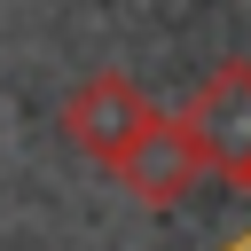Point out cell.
<instances>
[{
  "label": "cell",
  "mask_w": 251,
  "mask_h": 251,
  "mask_svg": "<svg viewBox=\"0 0 251 251\" xmlns=\"http://www.w3.org/2000/svg\"><path fill=\"white\" fill-rule=\"evenodd\" d=\"M180 126L196 133L204 173H227L235 188H251V63H220V71L188 94Z\"/></svg>",
  "instance_id": "6da1fadb"
},
{
  "label": "cell",
  "mask_w": 251,
  "mask_h": 251,
  "mask_svg": "<svg viewBox=\"0 0 251 251\" xmlns=\"http://www.w3.org/2000/svg\"><path fill=\"white\" fill-rule=\"evenodd\" d=\"M110 173L126 180V196H133V204L173 212V204L204 180V149H196V133H188L180 118H149V126L110 157Z\"/></svg>",
  "instance_id": "7a4b0ae2"
},
{
  "label": "cell",
  "mask_w": 251,
  "mask_h": 251,
  "mask_svg": "<svg viewBox=\"0 0 251 251\" xmlns=\"http://www.w3.org/2000/svg\"><path fill=\"white\" fill-rule=\"evenodd\" d=\"M149 118H157V110L141 102V86H133L126 71H86V78L63 94V133H71V149H86L94 165H110Z\"/></svg>",
  "instance_id": "3957f363"
}]
</instances>
